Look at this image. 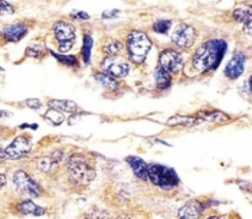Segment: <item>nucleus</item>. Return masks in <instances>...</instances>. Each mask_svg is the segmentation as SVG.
Wrapping results in <instances>:
<instances>
[{
	"label": "nucleus",
	"mask_w": 252,
	"mask_h": 219,
	"mask_svg": "<svg viewBox=\"0 0 252 219\" xmlns=\"http://www.w3.org/2000/svg\"><path fill=\"white\" fill-rule=\"evenodd\" d=\"M206 209V203L202 200L192 199L186 202L177 212V219H200Z\"/></svg>",
	"instance_id": "f8f14e48"
},
{
	"label": "nucleus",
	"mask_w": 252,
	"mask_h": 219,
	"mask_svg": "<svg viewBox=\"0 0 252 219\" xmlns=\"http://www.w3.org/2000/svg\"><path fill=\"white\" fill-rule=\"evenodd\" d=\"M94 78L97 80V82H99L101 85H104V87L108 88V90L117 91V90L120 88V82H118L116 78H113V77H110V75H107V74H104V72H101V71L94 74Z\"/></svg>",
	"instance_id": "4be33fe9"
},
{
	"label": "nucleus",
	"mask_w": 252,
	"mask_h": 219,
	"mask_svg": "<svg viewBox=\"0 0 252 219\" xmlns=\"http://www.w3.org/2000/svg\"><path fill=\"white\" fill-rule=\"evenodd\" d=\"M200 120H208V121H212V123H228L231 121V117L220 113V111H206V113H200L199 114Z\"/></svg>",
	"instance_id": "b1692460"
},
{
	"label": "nucleus",
	"mask_w": 252,
	"mask_h": 219,
	"mask_svg": "<svg viewBox=\"0 0 252 219\" xmlns=\"http://www.w3.org/2000/svg\"><path fill=\"white\" fill-rule=\"evenodd\" d=\"M102 54L105 55V58H113V57H118L123 51V43L118 39L114 38H107L102 42Z\"/></svg>",
	"instance_id": "a211bd4d"
},
{
	"label": "nucleus",
	"mask_w": 252,
	"mask_h": 219,
	"mask_svg": "<svg viewBox=\"0 0 252 219\" xmlns=\"http://www.w3.org/2000/svg\"><path fill=\"white\" fill-rule=\"evenodd\" d=\"M158 66L170 75H179L185 68V58L182 52L173 48H166L158 54Z\"/></svg>",
	"instance_id": "0eeeda50"
},
{
	"label": "nucleus",
	"mask_w": 252,
	"mask_h": 219,
	"mask_svg": "<svg viewBox=\"0 0 252 219\" xmlns=\"http://www.w3.org/2000/svg\"><path fill=\"white\" fill-rule=\"evenodd\" d=\"M197 39L196 28L189 23H179L176 25L172 33V42L180 49H190L193 48Z\"/></svg>",
	"instance_id": "1a4fd4ad"
},
{
	"label": "nucleus",
	"mask_w": 252,
	"mask_h": 219,
	"mask_svg": "<svg viewBox=\"0 0 252 219\" xmlns=\"http://www.w3.org/2000/svg\"><path fill=\"white\" fill-rule=\"evenodd\" d=\"M66 175L75 186H90L97 175L95 161L90 155L77 152L66 160Z\"/></svg>",
	"instance_id": "f03ea898"
},
{
	"label": "nucleus",
	"mask_w": 252,
	"mask_h": 219,
	"mask_svg": "<svg viewBox=\"0 0 252 219\" xmlns=\"http://www.w3.org/2000/svg\"><path fill=\"white\" fill-rule=\"evenodd\" d=\"M202 120L199 117H189V116H175L172 119L167 120V125H173V127H194L200 123Z\"/></svg>",
	"instance_id": "6ab92c4d"
},
{
	"label": "nucleus",
	"mask_w": 252,
	"mask_h": 219,
	"mask_svg": "<svg viewBox=\"0 0 252 219\" xmlns=\"http://www.w3.org/2000/svg\"><path fill=\"white\" fill-rule=\"evenodd\" d=\"M25 55L28 58H35V60H42L46 55V49L42 45H29L25 51Z\"/></svg>",
	"instance_id": "a878e982"
},
{
	"label": "nucleus",
	"mask_w": 252,
	"mask_h": 219,
	"mask_svg": "<svg viewBox=\"0 0 252 219\" xmlns=\"http://www.w3.org/2000/svg\"><path fill=\"white\" fill-rule=\"evenodd\" d=\"M32 150V140L29 136L20 134L12 140L7 147H4L6 159L7 160H20L26 157Z\"/></svg>",
	"instance_id": "9d476101"
},
{
	"label": "nucleus",
	"mask_w": 252,
	"mask_h": 219,
	"mask_svg": "<svg viewBox=\"0 0 252 219\" xmlns=\"http://www.w3.org/2000/svg\"><path fill=\"white\" fill-rule=\"evenodd\" d=\"M15 7L9 1H0V15H12Z\"/></svg>",
	"instance_id": "c85d7f7f"
},
{
	"label": "nucleus",
	"mask_w": 252,
	"mask_h": 219,
	"mask_svg": "<svg viewBox=\"0 0 252 219\" xmlns=\"http://www.w3.org/2000/svg\"><path fill=\"white\" fill-rule=\"evenodd\" d=\"M48 105H49V108H55L61 113H68V114H77L79 111L77 102L69 100H49Z\"/></svg>",
	"instance_id": "f3484780"
},
{
	"label": "nucleus",
	"mask_w": 252,
	"mask_h": 219,
	"mask_svg": "<svg viewBox=\"0 0 252 219\" xmlns=\"http://www.w3.org/2000/svg\"><path fill=\"white\" fill-rule=\"evenodd\" d=\"M245 63H247V55L242 51H238L232 55V58L225 66V75L229 80H238L244 71H245Z\"/></svg>",
	"instance_id": "9b49d317"
},
{
	"label": "nucleus",
	"mask_w": 252,
	"mask_h": 219,
	"mask_svg": "<svg viewBox=\"0 0 252 219\" xmlns=\"http://www.w3.org/2000/svg\"><path fill=\"white\" fill-rule=\"evenodd\" d=\"M72 18H77V19L88 20V19H90V15H88L87 12H74V13H72Z\"/></svg>",
	"instance_id": "2f4dec72"
},
{
	"label": "nucleus",
	"mask_w": 252,
	"mask_h": 219,
	"mask_svg": "<svg viewBox=\"0 0 252 219\" xmlns=\"http://www.w3.org/2000/svg\"><path fill=\"white\" fill-rule=\"evenodd\" d=\"M57 164L54 163V160L51 159V156H42L36 160V167L43 173H49L52 170V167H55Z\"/></svg>",
	"instance_id": "bb28decb"
},
{
	"label": "nucleus",
	"mask_w": 252,
	"mask_h": 219,
	"mask_svg": "<svg viewBox=\"0 0 252 219\" xmlns=\"http://www.w3.org/2000/svg\"><path fill=\"white\" fill-rule=\"evenodd\" d=\"M6 153H4V147L3 146H0V163H3V161H6Z\"/></svg>",
	"instance_id": "72a5a7b5"
},
{
	"label": "nucleus",
	"mask_w": 252,
	"mask_h": 219,
	"mask_svg": "<svg viewBox=\"0 0 252 219\" xmlns=\"http://www.w3.org/2000/svg\"><path fill=\"white\" fill-rule=\"evenodd\" d=\"M233 19L239 23H242V28L245 31V33L250 36L251 35V26H252V10L251 6L248 7H238L233 10Z\"/></svg>",
	"instance_id": "dca6fc26"
},
{
	"label": "nucleus",
	"mask_w": 252,
	"mask_h": 219,
	"mask_svg": "<svg viewBox=\"0 0 252 219\" xmlns=\"http://www.w3.org/2000/svg\"><path fill=\"white\" fill-rule=\"evenodd\" d=\"M155 81L158 90H169L172 87L173 78H172V75L167 71H164L163 68L157 66L155 72Z\"/></svg>",
	"instance_id": "aec40b11"
},
{
	"label": "nucleus",
	"mask_w": 252,
	"mask_h": 219,
	"mask_svg": "<svg viewBox=\"0 0 252 219\" xmlns=\"http://www.w3.org/2000/svg\"><path fill=\"white\" fill-rule=\"evenodd\" d=\"M16 211L20 215H32V217H42L46 214V209L43 206H39L32 199L20 200L16 205Z\"/></svg>",
	"instance_id": "2eb2a0df"
},
{
	"label": "nucleus",
	"mask_w": 252,
	"mask_h": 219,
	"mask_svg": "<svg viewBox=\"0 0 252 219\" xmlns=\"http://www.w3.org/2000/svg\"><path fill=\"white\" fill-rule=\"evenodd\" d=\"M228 49L226 40L222 38H212L203 42L192 55V66L199 72L216 71Z\"/></svg>",
	"instance_id": "f257e3e1"
},
{
	"label": "nucleus",
	"mask_w": 252,
	"mask_h": 219,
	"mask_svg": "<svg viewBox=\"0 0 252 219\" xmlns=\"http://www.w3.org/2000/svg\"><path fill=\"white\" fill-rule=\"evenodd\" d=\"M206 219H220L219 217H216V215H211V217H208Z\"/></svg>",
	"instance_id": "c9c22d12"
},
{
	"label": "nucleus",
	"mask_w": 252,
	"mask_h": 219,
	"mask_svg": "<svg viewBox=\"0 0 252 219\" xmlns=\"http://www.w3.org/2000/svg\"><path fill=\"white\" fill-rule=\"evenodd\" d=\"M170 28H172V20L169 19L157 20L153 25V31L156 33H163V35H166L170 31Z\"/></svg>",
	"instance_id": "cd10ccee"
},
{
	"label": "nucleus",
	"mask_w": 252,
	"mask_h": 219,
	"mask_svg": "<svg viewBox=\"0 0 252 219\" xmlns=\"http://www.w3.org/2000/svg\"><path fill=\"white\" fill-rule=\"evenodd\" d=\"M126 161L128 163V166L131 167L134 176L140 180H147L149 175V163H146L144 160L138 156H127Z\"/></svg>",
	"instance_id": "4468645a"
},
{
	"label": "nucleus",
	"mask_w": 252,
	"mask_h": 219,
	"mask_svg": "<svg viewBox=\"0 0 252 219\" xmlns=\"http://www.w3.org/2000/svg\"><path fill=\"white\" fill-rule=\"evenodd\" d=\"M49 54L55 58V60L61 62L65 66H71V68H77L79 65V61L75 55H66V54H57L54 51H49Z\"/></svg>",
	"instance_id": "5701e85b"
},
{
	"label": "nucleus",
	"mask_w": 252,
	"mask_h": 219,
	"mask_svg": "<svg viewBox=\"0 0 252 219\" xmlns=\"http://www.w3.org/2000/svg\"><path fill=\"white\" fill-rule=\"evenodd\" d=\"M93 46H94V39L90 33H85L84 35V40H82V49H81V54H82V61L85 65H88L91 62V54H93Z\"/></svg>",
	"instance_id": "412c9836"
},
{
	"label": "nucleus",
	"mask_w": 252,
	"mask_h": 219,
	"mask_svg": "<svg viewBox=\"0 0 252 219\" xmlns=\"http://www.w3.org/2000/svg\"><path fill=\"white\" fill-rule=\"evenodd\" d=\"M25 105L32 110H39L42 107V102L38 98H28V100H25Z\"/></svg>",
	"instance_id": "c756f323"
},
{
	"label": "nucleus",
	"mask_w": 252,
	"mask_h": 219,
	"mask_svg": "<svg viewBox=\"0 0 252 219\" xmlns=\"http://www.w3.org/2000/svg\"><path fill=\"white\" fill-rule=\"evenodd\" d=\"M52 33L55 36V39L58 42L59 54H66L72 49L75 38H77V32L72 23L66 22V20H58L52 25Z\"/></svg>",
	"instance_id": "39448f33"
},
{
	"label": "nucleus",
	"mask_w": 252,
	"mask_h": 219,
	"mask_svg": "<svg viewBox=\"0 0 252 219\" xmlns=\"http://www.w3.org/2000/svg\"><path fill=\"white\" fill-rule=\"evenodd\" d=\"M29 32V26L25 22H15L10 25H6L1 29V36L6 42H19L26 36V33Z\"/></svg>",
	"instance_id": "ddd939ff"
},
{
	"label": "nucleus",
	"mask_w": 252,
	"mask_h": 219,
	"mask_svg": "<svg viewBox=\"0 0 252 219\" xmlns=\"http://www.w3.org/2000/svg\"><path fill=\"white\" fill-rule=\"evenodd\" d=\"M6 183H7V176L3 172H0V189H3L6 186Z\"/></svg>",
	"instance_id": "473e14b6"
},
{
	"label": "nucleus",
	"mask_w": 252,
	"mask_h": 219,
	"mask_svg": "<svg viewBox=\"0 0 252 219\" xmlns=\"http://www.w3.org/2000/svg\"><path fill=\"white\" fill-rule=\"evenodd\" d=\"M10 116V113L9 111H3V110H0V120L4 119V117H9Z\"/></svg>",
	"instance_id": "f704fd0d"
},
{
	"label": "nucleus",
	"mask_w": 252,
	"mask_h": 219,
	"mask_svg": "<svg viewBox=\"0 0 252 219\" xmlns=\"http://www.w3.org/2000/svg\"><path fill=\"white\" fill-rule=\"evenodd\" d=\"M118 13H120V10H116V9L105 10V12H102L101 18H102V19H113V18H117V16H118Z\"/></svg>",
	"instance_id": "7c9ffc66"
},
{
	"label": "nucleus",
	"mask_w": 252,
	"mask_h": 219,
	"mask_svg": "<svg viewBox=\"0 0 252 219\" xmlns=\"http://www.w3.org/2000/svg\"><path fill=\"white\" fill-rule=\"evenodd\" d=\"M147 180L152 182V185L164 190V192H169V190H173L179 186L180 179L177 176L175 169L172 167H167L164 164H160V163H152L149 164V175H147Z\"/></svg>",
	"instance_id": "20e7f679"
},
{
	"label": "nucleus",
	"mask_w": 252,
	"mask_h": 219,
	"mask_svg": "<svg viewBox=\"0 0 252 219\" xmlns=\"http://www.w3.org/2000/svg\"><path fill=\"white\" fill-rule=\"evenodd\" d=\"M101 72L113 77V78H124L131 71V62L121 57H113V58H104L99 63Z\"/></svg>",
	"instance_id": "6e6552de"
},
{
	"label": "nucleus",
	"mask_w": 252,
	"mask_h": 219,
	"mask_svg": "<svg viewBox=\"0 0 252 219\" xmlns=\"http://www.w3.org/2000/svg\"><path fill=\"white\" fill-rule=\"evenodd\" d=\"M13 185L20 195H28L31 198H39L43 193V188L23 169H19L13 173Z\"/></svg>",
	"instance_id": "423d86ee"
},
{
	"label": "nucleus",
	"mask_w": 252,
	"mask_h": 219,
	"mask_svg": "<svg viewBox=\"0 0 252 219\" xmlns=\"http://www.w3.org/2000/svg\"><path fill=\"white\" fill-rule=\"evenodd\" d=\"M43 119L46 120L48 123H51L52 125H61L65 121V114L58 111V110H55V108H49L43 114Z\"/></svg>",
	"instance_id": "393cba45"
},
{
	"label": "nucleus",
	"mask_w": 252,
	"mask_h": 219,
	"mask_svg": "<svg viewBox=\"0 0 252 219\" xmlns=\"http://www.w3.org/2000/svg\"><path fill=\"white\" fill-rule=\"evenodd\" d=\"M126 45H127V52H128V61L133 63H137V65H141L147 58V55L153 46V42L147 36L146 32L131 31L127 35Z\"/></svg>",
	"instance_id": "7ed1b4c3"
}]
</instances>
